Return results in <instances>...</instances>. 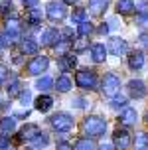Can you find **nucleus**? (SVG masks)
I'll return each mask as SVG.
<instances>
[{"instance_id":"nucleus-1","label":"nucleus","mask_w":148,"mask_h":150,"mask_svg":"<svg viewBox=\"0 0 148 150\" xmlns=\"http://www.w3.org/2000/svg\"><path fill=\"white\" fill-rule=\"evenodd\" d=\"M105 130H107V120L103 117L91 115L83 120V132L87 136H103Z\"/></svg>"},{"instance_id":"nucleus-2","label":"nucleus","mask_w":148,"mask_h":150,"mask_svg":"<svg viewBox=\"0 0 148 150\" xmlns=\"http://www.w3.org/2000/svg\"><path fill=\"white\" fill-rule=\"evenodd\" d=\"M75 83H77V87H81L83 91H93L97 89V73L93 69H79L77 73H75Z\"/></svg>"},{"instance_id":"nucleus-3","label":"nucleus","mask_w":148,"mask_h":150,"mask_svg":"<svg viewBox=\"0 0 148 150\" xmlns=\"http://www.w3.org/2000/svg\"><path fill=\"white\" fill-rule=\"evenodd\" d=\"M101 89L107 97H115L118 95V91H120V77L115 73H107L103 77V83H101Z\"/></svg>"},{"instance_id":"nucleus-4","label":"nucleus","mask_w":148,"mask_h":150,"mask_svg":"<svg viewBox=\"0 0 148 150\" xmlns=\"http://www.w3.org/2000/svg\"><path fill=\"white\" fill-rule=\"evenodd\" d=\"M52 127L57 132H67V130H71V127H73V117L69 112H57V115L52 117Z\"/></svg>"},{"instance_id":"nucleus-5","label":"nucleus","mask_w":148,"mask_h":150,"mask_svg":"<svg viewBox=\"0 0 148 150\" xmlns=\"http://www.w3.org/2000/svg\"><path fill=\"white\" fill-rule=\"evenodd\" d=\"M47 65H50V59H47L45 55H36V57L26 65V71H28L30 75H40L47 69Z\"/></svg>"},{"instance_id":"nucleus-6","label":"nucleus","mask_w":148,"mask_h":150,"mask_svg":"<svg viewBox=\"0 0 148 150\" xmlns=\"http://www.w3.org/2000/svg\"><path fill=\"white\" fill-rule=\"evenodd\" d=\"M132 144V138L128 134V130L126 128H117L115 130V134H113V146H117V148H128Z\"/></svg>"},{"instance_id":"nucleus-7","label":"nucleus","mask_w":148,"mask_h":150,"mask_svg":"<svg viewBox=\"0 0 148 150\" xmlns=\"http://www.w3.org/2000/svg\"><path fill=\"white\" fill-rule=\"evenodd\" d=\"M107 52H111L113 55H125L128 52V44H126V40L123 38H111L109 40V45H107Z\"/></svg>"},{"instance_id":"nucleus-8","label":"nucleus","mask_w":148,"mask_h":150,"mask_svg":"<svg viewBox=\"0 0 148 150\" xmlns=\"http://www.w3.org/2000/svg\"><path fill=\"white\" fill-rule=\"evenodd\" d=\"M65 4H61V2H50L47 4V18L53 20V22H57V20H63L65 18Z\"/></svg>"},{"instance_id":"nucleus-9","label":"nucleus","mask_w":148,"mask_h":150,"mask_svg":"<svg viewBox=\"0 0 148 150\" xmlns=\"http://www.w3.org/2000/svg\"><path fill=\"white\" fill-rule=\"evenodd\" d=\"M75 65H77V57H75L73 53H61L57 57V67H59V71H63V73L73 71Z\"/></svg>"},{"instance_id":"nucleus-10","label":"nucleus","mask_w":148,"mask_h":150,"mask_svg":"<svg viewBox=\"0 0 148 150\" xmlns=\"http://www.w3.org/2000/svg\"><path fill=\"white\" fill-rule=\"evenodd\" d=\"M128 93H130V97L132 99H142L144 95H146V85H144V81H140V79H132V81H128Z\"/></svg>"},{"instance_id":"nucleus-11","label":"nucleus","mask_w":148,"mask_h":150,"mask_svg":"<svg viewBox=\"0 0 148 150\" xmlns=\"http://www.w3.org/2000/svg\"><path fill=\"white\" fill-rule=\"evenodd\" d=\"M136 120H138V112L134 111V109H130V107H125L123 112H120V117H118V122H120L123 127H130Z\"/></svg>"},{"instance_id":"nucleus-12","label":"nucleus","mask_w":148,"mask_h":150,"mask_svg":"<svg viewBox=\"0 0 148 150\" xmlns=\"http://www.w3.org/2000/svg\"><path fill=\"white\" fill-rule=\"evenodd\" d=\"M59 40H61V34H59L55 28H47V30H44V34H42V44L44 45H53V47H55V44H57Z\"/></svg>"},{"instance_id":"nucleus-13","label":"nucleus","mask_w":148,"mask_h":150,"mask_svg":"<svg viewBox=\"0 0 148 150\" xmlns=\"http://www.w3.org/2000/svg\"><path fill=\"white\" fill-rule=\"evenodd\" d=\"M40 132V128L36 127V125H26V127L20 130V134H18V138H16V142H24V140H32L34 136Z\"/></svg>"},{"instance_id":"nucleus-14","label":"nucleus","mask_w":148,"mask_h":150,"mask_svg":"<svg viewBox=\"0 0 148 150\" xmlns=\"http://www.w3.org/2000/svg\"><path fill=\"white\" fill-rule=\"evenodd\" d=\"M91 57L95 63H103L105 57H107V47L105 44H93L91 45Z\"/></svg>"},{"instance_id":"nucleus-15","label":"nucleus","mask_w":148,"mask_h":150,"mask_svg":"<svg viewBox=\"0 0 148 150\" xmlns=\"http://www.w3.org/2000/svg\"><path fill=\"white\" fill-rule=\"evenodd\" d=\"M111 0H89V12L93 16H101L107 10Z\"/></svg>"},{"instance_id":"nucleus-16","label":"nucleus","mask_w":148,"mask_h":150,"mask_svg":"<svg viewBox=\"0 0 148 150\" xmlns=\"http://www.w3.org/2000/svg\"><path fill=\"white\" fill-rule=\"evenodd\" d=\"M144 65V53L138 50V52H132L128 55V67L132 69V71H138V69Z\"/></svg>"},{"instance_id":"nucleus-17","label":"nucleus","mask_w":148,"mask_h":150,"mask_svg":"<svg viewBox=\"0 0 148 150\" xmlns=\"http://www.w3.org/2000/svg\"><path fill=\"white\" fill-rule=\"evenodd\" d=\"M134 10H136V14H138V22L144 26L148 22V0H138L136 4H134Z\"/></svg>"},{"instance_id":"nucleus-18","label":"nucleus","mask_w":148,"mask_h":150,"mask_svg":"<svg viewBox=\"0 0 148 150\" xmlns=\"http://www.w3.org/2000/svg\"><path fill=\"white\" fill-rule=\"evenodd\" d=\"M52 107H53V99L50 97V95H40V97L36 99V109L40 112H47Z\"/></svg>"},{"instance_id":"nucleus-19","label":"nucleus","mask_w":148,"mask_h":150,"mask_svg":"<svg viewBox=\"0 0 148 150\" xmlns=\"http://www.w3.org/2000/svg\"><path fill=\"white\" fill-rule=\"evenodd\" d=\"M117 12L123 16H128L134 12V2L132 0H117Z\"/></svg>"},{"instance_id":"nucleus-20","label":"nucleus","mask_w":148,"mask_h":150,"mask_svg":"<svg viewBox=\"0 0 148 150\" xmlns=\"http://www.w3.org/2000/svg\"><path fill=\"white\" fill-rule=\"evenodd\" d=\"M53 85H55V89H57L59 93H67V91L71 89L73 83H71V79H69L67 75H61V77H57V81L53 83Z\"/></svg>"},{"instance_id":"nucleus-21","label":"nucleus","mask_w":148,"mask_h":150,"mask_svg":"<svg viewBox=\"0 0 148 150\" xmlns=\"http://www.w3.org/2000/svg\"><path fill=\"white\" fill-rule=\"evenodd\" d=\"M71 45H73V52L75 53L85 52V50L89 47V36H79V40H73Z\"/></svg>"},{"instance_id":"nucleus-22","label":"nucleus","mask_w":148,"mask_h":150,"mask_svg":"<svg viewBox=\"0 0 148 150\" xmlns=\"http://www.w3.org/2000/svg\"><path fill=\"white\" fill-rule=\"evenodd\" d=\"M22 52L26 53V55H36L38 53V44L32 40V38H26L22 42Z\"/></svg>"},{"instance_id":"nucleus-23","label":"nucleus","mask_w":148,"mask_h":150,"mask_svg":"<svg viewBox=\"0 0 148 150\" xmlns=\"http://www.w3.org/2000/svg\"><path fill=\"white\" fill-rule=\"evenodd\" d=\"M42 22V10L36 6H32L28 10V24H32V26H38V24Z\"/></svg>"},{"instance_id":"nucleus-24","label":"nucleus","mask_w":148,"mask_h":150,"mask_svg":"<svg viewBox=\"0 0 148 150\" xmlns=\"http://www.w3.org/2000/svg\"><path fill=\"white\" fill-rule=\"evenodd\" d=\"M36 87H38L40 91H44V93H45V91H50V89L53 87V79L50 77V75H44V77H40V79H38Z\"/></svg>"},{"instance_id":"nucleus-25","label":"nucleus","mask_w":148,"mask_h":150,"mask_svg":"<svg viewBox=\"0 0 148 150\" xmlns=\"http://www.w3.org/2000/svg\"><path fill=\"white\" fill-rule=\"evenodd\" d=\"M0 128H2V132H6V134H10V132H14V128H16V119L4 117V119L0 120Z\"/></svg>"},{"instance_id":"nucleus-26","label":"nucleus","mask_w":148,"mask_h":150,"mask_svg":"<svg viewBox=\"0 0 148 150\" xmlns=\"http://www.w3.org/2000/svg\"><path fill=\"white\" fill-rule=\"evenodd\" d=\"M95 146H97V144L93 142V140H89V136H87V138H79V140L73 144L75 150H93Z\"/></svg>"},{"instance_id":"nucleus-27","label":"nucleus","mask_w":148,"mask_h":150,"mask_svg":"<svg viewBox=\"0 0 148 150\" xmlns=\"http://www.w3.org/2000/svg\"><path fill=\"white\" fill-rule=\"evenodd\" d=\"M83 20H87V10L85 8H75L73 12H71V22L73 24H79Z\"/></svg>"},{"instance_id":"nucleus-28","label":"nucleus","mask_w":148,"mask_h":150,"mask_svg":"<svg viewBox=\"0 0 148 150\" xmlns=\"http://www.w3.org/2000/svg\"><path fill=\"white\" fill-rule=\"evenodd\" d=\"M93 24L87 22V20H83V22L77 24V32H79V36H89V34H93Z\"/></svg>"},{"instance_id":"nucleus-29","label":"nucleus","mask_w":148,"mask_h":150,"mask_svg":"<svg viewBox=\"0 0 148 150\" xmlns=\"http://www.w3.org/2000/svg\"><path fill=\"white\" fill-rule=\"evenodd\" d=\"M30 142L34 144V146H47V144H50V136L45 134V132H38Z\"/></svg>"},{"instance_id":"nucleus-30","label":"nucleus","mask_w":148,"mask_h":150,"mask_svg":"<svg viewBox=\"0 0 148 150\" xmlns=\"http://www.w3.org/2000/svg\"><path fill=\"white\" fill-rule=\"evenodd\" d=\"M134 146H136V148H148V134L146 132H138V134H136Z\"/></svg>"},{"instance_id":"nucleus-31","label":"nucleus","mask_w":148,"mask_h":150,"mask_svg":"<svg viewBox=\"0 0 148 150\" xmlns=\"http://www.w3.org/2000/svg\"><path fill=\"white\" fill-rule=\"evenodd\" d=\"M6 91H8V95H10V97H14V95H18V93H20V81H18V79H12V81L8 83V87H6Z\"/></svg>"},{"instance_id":"nucleus-32","label":"nucleus","mask_w":148,"mask_h":150,"mask_svg":"<svg viewBox=\"0 0 148 150\" xmlns=\"http://www.w3.org/2000/svg\"><path fill=\"white\" fill-rule=\"evenodd\" d=\"M126 103H128V99H126V97H123V95L117 97V95H115L113 101H111V107H113V109H125Z\"/></svg>"},{"instance_id":"nucleus-33","label":"nucleus","mask_w":148,"mask_h":150,"mask_svg":"<svg viewBox=\"0 0 148 150\" xmlns=\"http://www.w3.org/2000/svg\"><path fill=\"white\" fill-rule=\"evenodd\" d=\"M6 32L20 36V22H18V20H8L6 22Z\"/></svg>"},{"instance_id":"nucleus-34","label":"nucleus","mask_w":148,"mask_h":150,"mask_svg":"<svg viewBox=\"0 0 148 150\" xmlns=\"http://www.w3.org/2000/svg\"><path fill=\"white\" fill-rule=\"evenodd\" d=\"M18 97H20V103L26 107V105H30V101H32V93H30V91H20Z\"/></svg>"},{"instance_id":"nucleus-35","label":"nucleus","mask_w":148,"mask_h":150,"mask_svg":"<svg viewBox=\"0 0 148 150\" xmlns=\"http://www.w3.org/2000/svg\"><path fill=\"white\" fill-rule=\"evenodd\" d=\"M0 12H2V14L12 12V0H2V2H0Z\"/></svg>"},{"instance_id":"nucleus-36","label":"nucleus","mask_w":148,"mask_h":150,"mask_svg":"<svg viewBox=\"0 0 148 150\" xmlns=\"http://www.w3.org/2000/svg\"><path fill=\"white\" fill-rule=\"evenodd\" d=\"M61 34V40H67V42H73V30L71 28H63V30L59 32Z\"/></svg>"},{"instance_id":"nucleus-37","label":"nucleus","mask_w":148,"mask_h":150,"mask_svg":"<svg viewBox=\"0 0 148 150\" xmlns=\"http://www.w3.org/2000/svg\"><path fill=\"white\" fill-rule=\"evenodd\" d=\"M6 146H10V134H0V148H6Z\"/></svg>"},{"instance_id":"nucleus-38","label":"nucleus","mask_w":148,"mask_h":150,"mask_svg":"<svg viewBox=\"0 0 148 150\" xmlns=\"http://www.w3.org/2000/svg\"><path fill=\"white\" fill-rule=\"evenodd\" d=\"M71 105L77 107V109H83V107L87 105V101H85V99H81V97H77V99H73V101H71Z\"/></svg>"},{"instance_id":"nucleus-39","label":"nucleus","mask_w":148,"mask_h":150,"mask_svg":"<svg viewBox=\"0 0 148 150\" xmlns=\"http://www.w3.org/2000/svg\"><path fill=\"white\" fill-rule=\"evenodd\" d=\"M6 77H8L6 67H4V65H0V83H4V81H6Z\"/></svg>"},{"instance_id":"nucleus-40","label":"nucleus","mask_w":148,"mask_h":150,"mask_svg":"<svg viewBox=\"0 0 148 150\" xmlns=\"http://www.w3.org/2000/svg\"><path fill=\"white\" fill-rule=\"evenodd\" d=\"M109 30H111V28H109V26H107V24H101V26H99V34H103V36H107V34H109Z\"/></svg>"},{"instance_id":"nucleus-41","label":"nucleus","mask_w":148,"mask_h":150,"mask_svg":"<svg viewBox=\"0 0 148 150\" xmlns=\"http://www.w3.org/2000/svg\"><path fill=\"white\" fill-rule=\"evenodd\" d=\"M24 4H26V8H32L38 4V0H24Z\"/></svg>"},{"instance_id":"nucleus-42","label":"nucleus","mask_w":148,"mask_h":150,"mask_svg":"<svg viewBox=\"0 0 148 150\" xmlns=\"http://www.w3.org/2000/svg\"><path fill=\"white\" fill-rule=\"evenodd\" d=\"M28 115H30L28 111H20V112H16L14 117H16V119H24V117H28Z\"/></svg>"},{"instance_id":"nucleus-43","label":"nucleus","mask_w":148,"mask_h":150,"mask_svg":"<svg viewBox=\"0 0 148 150\" xmlns=\"http://www.w3.org/2000/svg\"><path fill=\"white\" fill-rule=\"evenodd\" d=\"M140 44L142 45H148V34H142V36H140Z\"/></svg>"},{"instance_id":"nucleus-44","label":"nucleus","mask_w":148,"mask_h":150,"mask_svg":"<svg viewBox=\"0 0 148 150\" xmlns=\"http://www.w3.org/2000/svg\"><path fill=\"white\" fill-rule=\"evenodd\" d=\"M57 148H69V144L67 142H57Z\"/></svg>"},{"instance_id":"nucleus-45","label":"nucleus","mask_w":148,"mask_h":150,"mask_svg":"<svg viewBox=\"0 0 148 150\" xmlns=\"http://www.w3.org/2000/svg\"><path fill=\"white\" fill-rule=\"evenodd\" d=\"M75 2H77V0H63V4H69V6H71V4H75Z\"/></svg>"},{"instance_id":"nucleus-46","label":"nucleus","mask_w":148,"mask_h":150,"mask_svg":"<svg viewBox=\"0 0 148 150\" xmlns=\"http://www.w3.org/2000/svg\"><path fill=\"white\" fill-rule=\"evenodd\" d=\"M146 122H148V112H146Z\"/></svg>"},{"instance_id":"nucleus-47","label":"nucleus","mask_w":148,"mask_h":150,"mask_svg":"<svg viewBox=\"0 0 148 150\" xmlns=\"http://www.w3.org/2000/svg\"><path fill=\"white\" fill-rule=\"evenodd\" d=\"M0 47H2V42H0Z\"/></svg>"}]
</instances>
